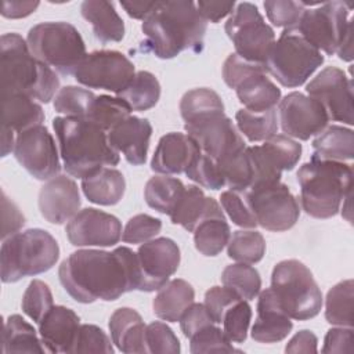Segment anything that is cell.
Returning a JSON list of instances; mask_svg holds the SVG:
<instances>
[{
  "instance_id": "6da1fadb",
  "label": "cell",
  "mask_w": 354,
  "mask_h": 354,
  "mask_svg": "<svg viewBox=\"0 0 354 354\" xmlns=\"http://www.w3.org/2000/svg\"><path fill=\"white\" fill-rule=\"evenodd\" d=\"M58 277L65 292L83 304L113 301L126 292L138 290L141 282L137 253L127 246L113 252L76 250L61 263Z\"/></svg>"
},
{
  "instance_id": "7a4b0ae2",
  "label": "cell",
  "mask_w": 354,
  "mask_h": 354,
  "mask_svg": "<svg viewBox=\"0 0 354 354\" xmlns=\"http://www.w3.org/2000/svg\"><path fill=\"white\" fill-rule=\"evenodd\" d=\"M207 22L188 0L156 1L152 12L142 22L145 47L160 59H170L188 50L201 53Z\"/></svg>"
},
{
  "instance_id": "3957f363",
  "label": "cell",
  "mask_w": 354,
  "mask_h": 354,
  "mask_svg": "<svg viewBox=\"0 0 354 354\" xmlns=\"http://www.w3.org/2000/svg\"><path fill=\"white\" fill-rule=\"evenodd\" d=\"M59 156L68 174L84 178L101 167L116 166L119 152L108 142L106 133L84 118L58 116L53 120Z\"/></svg>"
},
{
  "instance_id": "277c9868",
  "label": "cell",
  "mask_w": 354,
  "mask_h": 354,
  "mask_svg": "<svg viewBox=\"0 0 354 354\" xmlns=\"http://www.w3.org/2000/svg\"><path fill=\"white\" fill-rule=\"evenodd\" d=\"M0 88L1 97L25 94L47 104L59 91V79L33 57L22 36L6 33L0 39Z\"/></svg>"
},
{
  "instance_id": "5b68a950",
  "label": "cell",
  "mask_w": 354,
  "mask_h": 354,
  "mask_svg": "<svg viewBox=\"0 0 354 354\" xmlns=\"http://www.w3.org/2000/svg\"><path fill=\"white\" fill-rule=\"evenodd\" d=\"M303 210L315 218L339 213L342 202L351 195L353 167L344 162L311 158L297 170Z\"/></svg>"
},
{
  "instance_id": "8992f818",
  "label": "cell",
  "mask_w": 354,
  "mask_h": 354,
  "mask_svg": "<svg viewBox=\"0 0 354 354\" xmlns=\"http://www.w3.org/2000/svg\"><path fill=\"white\" fill-rule=\"evenodd\" d=\"M59 257L55 238L41 228H29L3 239L0 249L1 281L18 282L51 270Z\"/></svg>"
},
{
  "instance_id": "52a82bcc",
  "label": "cell",
  "mask_w": 354,
  "mask_h": 354,
  "mask_svg": "<svg viewBox=\"0 0 354 354\" xmlns=\"http://www.w3.org/2000/svg\"><path fill=\"white\" fill-rule=\"evenodd\" d=\"M271 289L290 319L307 321L321 311V289L307 266L296 259L282 260L274 267Z\"/></svg>"
},
{
  "instance_id": "ba28073f",
  "label": "cell",
  "mask_w": 354,
  "mask_h": 354,
  "mask_svg": "<svg viewBox=\"0 0 354 354\" xmlns=\"http://www.w3.org/2000/svg\"><path fill=\"white\" fill-rule=\"evenodd\" d=\"M26 43L40 62L61 75H73L87 55L79 30L68 22H41L29 29Z\"/></svg>"
},
{
  "instance_id": "9c48e42d",
  "label": "cell",
  "mask_w": 354,
  "mask_h": 354,
  "mask_svg": "<svg viewBox=\"0 0 354 354\" xmlns=\"http://www.w3.org/2000/svg\"><path fill=\"white\" fill-rule=\"evenodd\" d=\"M324 59L319 50L290 28L283 29L279 39L274 41L264 68L283 87L295 88L304 84Z\"/></svg>"
},
{
  "instance_id": "30bf717a",
  "label": "cell",
  "mask_w": 354,
  "mask_h": 354,
  "mask_svg": "<svg viewBox=\"0 0 354 354\" xmlns=\"http://www.w3.org/2000/svg\"><path fill=\"white\" fill-rule=\"evenodd\" d=\"M348 14L350 4L344 1H324L317 8L304 10L293 29L317 50L332 55L353 29Z\"/></svg>"
},
{
  "instance_id": "8fae6325",
  "label": "cell",
  "mask_w": 354,
  "mask_h": 354,
  "mask_svg": "<svg viewBox=\"0 0 354 354\" xmlns=\"http://www.w3.org/2000/svg\"><path fill=\"white\" fill-rule=\"evenodd\" d=\"M225 33L235 47V54L264 66L275 41L274 29L264 22L259 8L248 1L239 3L225 22Z\"/></svg>"
},
{
  "instance_id": "7c38bea8",
  "label": "cell",
  "mask_w": 354,
  "mask_h": 354,
  "mask_svg": "<svg viewBox=\"0 0 354 354\" xmlns=\"http://www.w3.org/2000/svg\"><path fill=\"white\" fill-rule=\"evenodd\" d=\"M246 202L257 225L272 232L290 230L299 220L300 207L289 187L281 181L248 189Z\"/></svg>"
},
{
  "instance_id": "4fadbf2b",
  "label": "cell",
  "mask_w": 354,
  "mask_h": 354,
  "mask_svg": "<svg viewBox=\"0 0 354 354\" xmlns=\"http://www.w3.org/2000/svg\"><path fill=\"white\" fill-rule=\"evenodd\" d=\"M136 75L134 64L115 50L93 51L84 57L73 76L88 88H101L118 94Z\"/></svg>"
},
{
  "instance_id": "5bb4252c",
  "label": "cell",
  "mask_w": 354,
  "mask_h": 354,
  "mask_svg": "<svg viewBox=\"0 0 354 354\" xmlns=\"http://www.w3.org/2000/svg\"><path fill=\"white\" fill-rule=\"evenodd\" d=\"M14 156L36 180L44 181L59 174L61 162L55 141L43 124L17 134Z\"/></svg>"
},
{
  "instance_id": "9a60e30c",
  "label": "cell",
  "mask_w": 354,
  "mask_h": 354,
  "mask_svg": "<svg viewBox=\"0 0 354 354\" xmlns=\"http://www.w3.org/2000/svg\"><path fill=\"white\" fill-rule=\"evenodd\" d=\"M306 91L324 106L329 120L353 126V83L342 69L324 68L306 86Z\"/></svg>"
},
{
  "instance_id": "2e32d148",
  "label": "cell",
  "mask_w": 354,
  "mask_h": 354,
  "mask_svg": "<svg viewBox=\"0 0 354 354\" xmlns=\"http://www.w3.org/2000/svg\"><path fill=\"white\" fill-rule=\"evenodd\" d=\"M184 129L196 141L201 151L216 162L246 147L241 133L224 113H214L188 122Z\"/></svg>"
},
{
  "instance_id": "e0dca14e",
  "label": "cell",
  "mask_w": 354,
  "mask_h": 354,
  "mask_svg": "<svg viewBox=\"0 0 354 354\" xmlns=\"http://www.w3.org/2000/svg\"><path fill=\"white\" fill-rule=\"evenodd\" d=\"M278 104L281 129L288 137L306 141L313 136H318L328 126L329 116L326 111L317 100L308 95L292 91Z\"/></svg>"
},
{
  "instance_id": "ac0fdd59",
  "label": "cell",
  "mask_w": 354,
  "mask_h": 354,
  "mask_svg": "<svg viewBox=\"0 0 354 354\" xmlns=\"http://www.w3.org/2000/svg\"><path fill=\"white\" fill-rule=\"evenodd\" d=\"M180 249L177 243L166 236L151 239L137 250L141 272L138 290L153 292L160 289L180 266Z\"/></svg>"
},
{
  "instance_id": "d6986e66",
  "label": "cell",
  "mask_w": 354,
  "mask_h": 354,
  "mask_svg": "<svg viewBox=\"0 0 354 354\" xmlns=\"http://www.w3.org/2000/svg\"><path fill=\"white\" fill-rule=\"evenodd\" d=\"M65 232L73 246L106 248L120 241L122 224L113 214L86 207L68 221Z\"/></svg>"
},
{
  "instance_id": "ffe728a7",
  "label": "cell",
  "mask_w": 354,
  "mask_h": 354,
  "mask_svg": "<svg viewBox=\"0 0 354 354\" xmlns=\"http://www.w3.org/2000/svg\"><path fill=\"white\" fill-rule=\"evenodd\" d=\"M80 194L76 183L58 174L40 188L39 210L40 214L51 224H64L79 213Z\"/></svg>"
},
{
  "instance_id": "44dd1931",
  "label": "cell",
  "mask_w": 354,
  "mask_h": 354,
  "mask_svg": "<svg viewBox=\"0 0 354 354\" xmlns=\"http://www.w3.org/2000/svg\"><path fill=\"white\" fill-rule=\"evenodd\" d=\"M196 141L184 133H167L160 137L151 160L155 173L170 176L181 174L201 153Z\"/></svg>"
},
{
  "instance_id": "7402d4cb",
  "label": "cell",
  "mask_w": 354,
  "mask_h": 354,
  "mask_svg": "<svg viewBox=\"0 0 354 354\" xmlns=\"http://www.w3.org/2000/svg\"><path fill=\"white\" fill-rule=\"evenodd\" d=\"M106 136L111 147L122 152L130 165L140 166L145 163L152 136V124L148 119L130 115L113 126Z\"/></svg>"
},
{
  "instance_id": "603a6c76",
  "label": "cell",
  "mask_w": 354,
  "mask_h": 354,
  "mask_svg": "<svg viewBox=\"0 0 354 354\" xmlns=\"http://www.w3.org/2000/svg\"><path fill=\"white\" fill-rule=\"evenodd\" d=\"M293 322L281 308L274 290L270 288L259 293L257 318L250 336L259 343H277L283 340L292 330Z\"/></svg>"
},
{
  "instance_id": "cb8c5ba5",
  "label": "cell",
  "mask_w": 354,
  "mask_h": 354,
  "mask_svg": "<svg viewBox=\"0 0 354 354\" xmlns=\"http://www.w3.org/2000/svg\"><path fill=\"white\" fill-rule=\"evenodd\" d=\"M79 326L80 318L73 310L65 306H53L39 322V333L46 351L71 353Z\"/></svg>"
},
{
  "instance_id": "d4e9b609",
  "label": "cell",
  "mask_w": 354,
  "mask_h": 354,
  "mask_svg": "<svg viewBox=\"0 0 354 354\" xmlns=\"http://www.w3.org/2000/svg\"><path fill=\"white\" fill-rule=\"evenodd\" d=\"M109 330L112 343L126 354H144L147 351L145 344V325L141 315L130 308L120 307L109 318Z\"/></svg>"
},
{
  "instance_id": "484cf974",
  "label": "cell",
  "mask_w": 354,
  "mask_h": 354,
  "mask_svg": "<svg viewBox=\"0 0 354 354\" xmlns=\"http://www.w3.org/2000/svg\"><path fill=\"white\" fill-rule=\"evenodd\" d=\"M212 216H224L218 202L206 196L199 187L188 185L171 212L170 220L173 224H178L184 230L194 232L202 220Z\"/></svg>"
},
{
  "instance_id": "4316f807",
  "label": "cell",
  "mask_w": 354,
  "mask_h": 354,
  "mask_svg": "<svg viewBox=\"0 0 354 354\" xmlns=\"http://www.w3.org/2000/svg\"><path fill=\"white\" fill-rule=\"evenodd\" d=\"M82 17L91 24L94 36L101 43L120 41L124 37L123 19L116 12L113 3L105 0H86L80 6Z\"/></svg>"
},
{
  "instance_id": "83f0119b",
  "label": "cell",
  "mask_w": 354,
  "mask_h": 354,
  "mask_svg": "<svg viewBox=\"0 0 354 354\" xmlns=\"http://www.w3.org/2000/svg\"><path fill=\"white\" fill-rule=\"evenodd\" d=\"M195 290L191 283L184 279L176 278L167 281L152 301L153 314L167 322L180 321L185 310L194 303Z\"/></svg>"
},
{
  "instance_id": "f1b7e54d",
  "label": "cell",
  "mask_w": 354,
  "mask_h": 354,
  "mask_svg": "<svg viewBox=\"0 0 354 354\" xmlns=\"http://www.w3.org/2000/svg\"><path fill=\"white\" fill-rule=\"evenodd\" d=\"M1 129L17 134L44 122L41 105L25 94L1 97Z\"/></svg>"
},
{
  "instance_id": "f546056e",
  "label": "cell",
  "mask_w": 354,
  "mask_h": 354,
  "mask_svg": "<svg viewBox=\"0 0 354 354\" xmlns=\"http://www.w3.org/2000/svg\"><path fill=\"white\" fill-rule=\"evenodd\" d=\"M126 180L122 171L113 167H101L95 173L82 180L84 196L95 205H116L124 195Z\"/></svg>"
},
{
  "instance_id": "4dcf8cb0",
  "label": "cell",
  "mask_w": 354,
  "mask_h": 354,
  "mask_svg": "<svg viewBox=\"0 0 354 354\" xmlns=\"http://www.w3.org/2000/svg\"><path fill=\"white\" fill-rule=\"evenodd\" d=\"M267 72H257L243 79L236 87V97L245 109L264 112L274 109L281 101V90L267 77Z\"/></svg>"
},
{
  "instance_id": "1f68e13d",
  "label": "cell",
  "mask_w": 354,
  "mask_h": 354,
  "mask_svg": "<svg viewBox=\"0 0 354 354\" xmlns=\"http://www.w3.org/2000/svg\"><path fill=\"white\" fill-rule=\"evenodd\" d=\"M311 158L321 160L344 162L354 156V133L351 129L332 124L326 126L313 141Z\"/></svg>"
},
{
  "instance_id": "d6a6232c",
  "label": "cell",
  "mask_w": 354,
  "mask_h": 354,
  "mask_svg": "<svg viewBox=\"0 0 354 354\" xmlns=\"http://www.w3.org/2000/svg\"><path fill=\"white\" fill-rule=\"evenodd\" d=\"M3 353H44L41 339L37 337L35 328L21 315L12 314L4 321L1 335Z\"/></svg>"
},
{
  "instance_id": "836d02e7",
  "label": "cell",
  "mask_w": 354,
  "mask_h": 354,
  "mask_svg": "<svg viewBox=\"0 0 354 354\" xmlns=\"http://www.w3.org/2000/svg\"><path fill=\"white\" fill-rule=\"evenodd\" d=\"M184 191L185 185L181 180L165 174L153 176L145 184L144 198L149 207L170 216Z\"/></svg>"
},
{
  "instance_id": "e575fe53",
  "label": "cell",
  "mask_w": 354,
  "mask_h": 354,
  "mask_svg": "<svg viewBox=\"0 0 354 354\" xmlns=\"http://www.w3.org/2000/svg\"><path fill=\"white\" fill-rule=\"evenodd\" d=\"M116 95L124 100L131 111L144 112L153 108L159 101L160 84L153 73L148 71H140Z\"/></svg>"
},
{
  "instance_id": "d590c367",
  "label": "cell",
  "mask_w": 354,
  "mask_h": 354,
  "mask_svg": "<svg viewBox=\"0 0 354 354\" xmlns=\"http://www.w3.org/2000/svg\"><path fill=\"white\" fill-rule=\"evenodd\" d=\"M231 228L225 216H212L202 220L194 230V243L196 250L207 257L217 256L228 243Z\"/></svg>"
},
{
  "instance_id": "8d00e7d4",
  "label": "cell",
  "mask_w": 354,
  "mask_h": 354,
  "mask_svg": "<svg viewBox=\"0 0 354 354\" xmlns=\"http://www.w3.org/2000/svg\"><path fill=\"white\" fill-rule=\"evenodd\" d=\"M216 163L220 169L224 185L231 191L246 192L252 187L254 171L248 147L217 160Z\"/></svg>"
},
{
  "instance_id": "74e56055",
  "label": "cell",
  "mask_w": 354,
  "mask_h": 354,
  "mask_svg": "<svg viewBox=\"0 0 354 354\" xmlns=\"http://www.w3.org/2000/svg\"><path fill=\"white\" fill-rule=\"evenodd\" d=\"M354 282L346 279L328 290L325 300V319L335 326L353 328Z\"/></svg>"
},
{
  "instance_id": "f35d334b",
  "label": "cell",
  "mask_w": 354,
  "mask_h": 354,
  "mask_svg": "<svg viewBox=\"0 0 354 354\" xmlns=\"http://www.w3.org/2000/svg\"><path fill=\"white\" fill-rule=\"evenodd\" d=\"M180 113L185 123L214 113H224V104L220 95L207 87L187 91L180 101Z\"/></svg>"
},
{
  "instance_id": "ab89813d",
  "label": "cell",
  "mask_w": 354,
  "mask_h": 354,
  "mask_svg": "<svg viewBox=\"0 0 354 354\" xmlns=\"http://www.w3.org/2000/svg\"><path fill=\"white\" fill-rule=\"evenodd\" d=\"M235 120L238 130L252 142L266 141L275 136L278 130L275 108L264 112H252L242 108L235 113Z\"/></svg>"
},
{
  "instance_id": "60d3db41",
  "label": "cell",
  "mask_w": 354,
  "mask_h": 354,
  "mask_svg": "<svg viewBox=\"0 0 354 354\" xmlns=\"http://www.w3.org/2000/svg\"><path fill=\"white\" fill-rule=\"evenodd\" d=\"M221 282L246 301L253 300L261 289V278L259 271L245 263L227 266L221 274Z\"/></svg>"
},
{
  "instance_id": "b9f144b4",
  "label": "cell",
  "mask_w": 354,
  "mask_h": 354,
  "mask_svg": "<svg viewBox=\"0 0 354 354\" xmlns=\"http://www.w3.org/2000/svg\"><path fill=\"white\" fill-rule=\"evenodd\" d=\"M227 254L238 263L256 264L266 254V241L254 230L234 231L227 243Z\"/></svg>"
},
{
  "instance_id": "7bdbcfd3",
  "label": "cell",
  "mask_w": 354,
  "mask_h": 354,
  "mask_svg": "<svg viewBox=\"0 0 354 354\" xmlns=\"http://www.w3.org/2000/svg\"><path fill=\"white\" fill-rule=\"evenodd\" d=\"M131 108L124 100L102 94L95 97L86 119L95 123L104 131H109L113 126L129 118Z\"/></svg>"
},
{
  "instance_id": "ee69618b",
  "label": "cell",
  "mask_w": 354,
  "mask_h": 354,
  "mask_svg": "<svg viewBox=\"0 0 354 354\" xmlns=\"http://www.w3.org/2000/svg\"><path fill=\"white\" fill-rule=\"evenodd\" d=\"M95 97L97 95L90 90L76 86H65L59 88L54 97V109L65 116L86 119Z\"/></svg>"
},
{
  "instance_id": "f6af8a7d",
  "label": "cell",
  "mask_w": 354,
  "mask_h": 354,
  "mask_svg": "<svg viewBox=\"0 0 354 354\" xmlns=\"http://www.w3.org/2000/svg\"><path fill=\"white\" fill-rule=\"evenodd\" d=\"M21 306H22V311L30 319L39 324L41 318L54 306L53 295L48 285L40 279L30 281L22 296Z\"/></svg>"
},
{
  "instance_id": "bcb514c9",
  "label": "cell",
  "mask_w": 354,
  "mask_h": 354,
  "mask_svg": "<svg viewBox=\"0 0 354 354\" xmlns=\"http://www.w3.org/2000/svg\"><path fill=\"white\" fill-rule=\"evenodd\" d=\"M189 351L192 354L201 353H234V348L224 330L217 324L207 325L189 337Z\"/></svg>"
},
{
  "instance_id": "7dc6e473",
  "label": "cell",
  "mask_w": 354,
  "mask_h": 354,
  "mask_svg": "<svg viewBox=\"0 0 354 354\" xmlns=\"http://www.w3.org/2000/svg\"><path fill=\"white\" fill-rule=\"evenodd\" d=\"M261 145L282 171L292 170L301 156V145L285 134H275Z\"/></svg>"
},
{
  "instance_id": "c3c4849f",
  "label": "cell",
  "mask_w": 354,
  "mask_h": 354,
  "mask_svg": "<svg viewBox=\"0 0 354 354\" xmlns=\"http://www.w3.org/2000/svg\"><path fill=\"white\" fill-rule=\"evenodd\" d=\"M252 321V307L243 299L232 304L223 317V330L231 343H243Z\"/></svg>"
},
{
  "instance_id": "681fc988",
  "label": "cell",
  "mask_w": 354,
  "mask_h": 354,
  "mask_svg": "<svg viewBox=\"0 0 354 354\" xmlns=\"http://www.w3.org/2000/svg\"><path fill=\"white\" fill-rule=\"evenodd\" d=\"M185 174L189 180L195 181L196 184L207 189L217 191L225 187L216 160L203 152H201L195 158V160L185 170Z\"/></svg>"
},
{
  "instance_id": "f907efd6",
  "label": "cell",
  "mask_w": 354,
  "mask_h": 354,
  "mask_svg": "<svg viewBox=\"0 0 354 354\" xmlns=\"http://www.w3.org/2000/svg\"><path fill=\"white\" fill-rule=\"evenodd\" d=\"M71 353H113L108 335L97 325L83 324L79 326Z\"/></svg>"
},
{
  "instance_id": "816d5d0a",
  "label": "cell",
  "mask_w": 354,
  "mask_h": 354,
  "mask_svg": "<svg viewBox=\"0 0 354 354\" xmlns=\"http://www.w3.org/2000/svg\"><path fill=\"white\" fill-rule=\"evenodd\" d=\"M145 344L148 353L178 354L181 351L180 340L173 329L165 322L155 321L145 328Z\"/></svg>"
},
{
  "instance_id": "f5cc1de1",
  "label": "cell",
  "mask_w": 354,
  "mask_h": 354,
  "mask_svg": "<svg viewBox=\"0 0 354 354\" xmlns=\"http://www.w3.org/2000/svg\"><path fill=\"white\" fill-rule=\"evenodd\" d=\"M264 8L270 22L283 29L295 28L306 10L301 1L292 0H267L264 1Z\"/></svg>"
},
{
  "instance_id": "db71d44e",
  "label": "cell",
  "mask_w": 354,
  "mask_h": 354,
  "mask_svg": "<svg viewBox=\"0 0 354 354\" xmlns=\"http://www.w3.org/2000/svg\"><path fill=\"white\" fill-rule=\"evenodd\" d=\"M162 230V221L149 214L141 213L133 216L124 225L122 241L126 243H145L155 238Z\"/></svg>"
},
{
  "instance_id": "11a10c76",
  "label": "cell",
  "mask_w": 354,
  "mask_h": 354,
  "mask_svg": "<svg viewBox=\"0 0 354 354\" xmlns=\"http://www.w3.org/2000/svg\"><path fill=\"white\" fill-rule=\"evenodd\" d=\"M220 203L235 225L242 228H254L257 225L254 214L252 213L243 192L231 189L224 191L220 195Z\"/></svg>"
},
{
  "instance_id": "9f6ffc18",
  "label": "cell",
  "mask_w": 354,
  "mask_h": 354,
  "mask_svg": "<svg viewBox=\"0 0 354 354\" xmlns=\"http://www.w3.org/2000/svg\"><path fill=\"white\" fill-rule=\"evenodd\" d=\"M257 72H266V68L260 64L246 61L235 53L230 54L223 64V79L234 90L243 79Z\"/></svg>"
},
{
  "instance_id": "6f0895ef",
  "label": "cell",
  "mask_w": 354,
  "mask_h": 354,
  "mask_svg": "<svg viewBox=\"0 0 354 354\" xmlns=\"http://www.w3.org/2000/svg\"><path fill=\"white\" fill-rule=\"evenodd\" d=\"M241 297L227 286H213L205 293V306L216 324H221L225 311Z\"/></svg>"
},
{
  "instance_id": "680465c9",
  "label": "cell",
  "mask_w": 354,
  "mask_h": 354,
  "mask_svg": "<svg viewBox=\"0 0 354 354\" xmlns=\"http://www.w3.org/2000/svg\"><path fill=\"white\" fill-rule=\"evenodd\" d=\"M216 324L205 304L192 303L180 318V328L185 337H191L202 328Z\"/></svg>"
},
{
  "instance_id": "91938a15",
  "label": "cell",
  "mask_w": 354,
  "mask_h": 354,
  "mask_svg": "<svg viewBox=\"0 0 354 354\" xmlns=\"http://www.w3.org/2000/svg\"><path fill=\"white\" fill-rule=\"evenodd\" d=\"M322 353H351L353 351V328L339 326L328 330L324 339Z\"/></svg>"
},
{
  "instance_id": "94428289",
  "label": "cell",
  "mask_w": 354,
  "mask_h": 354,
  "mask_svg": "<svg viewBox=\"0 0 354 354\" xmlns=\"http://www.w3.org/2000/svg\"><path fill=\"white\" fill-rule=\"evenodd\" d=\"M1 217H3V227H1V238L6 239L19 231L21 227L25 224V217L17 207L14 202H11L6 192H1Z\"/></svg>"
},
{
  "instance_id": "6125c7cd",
  "label": "cell",
  "mask_w": 354,
  "mask_h": 354,
  "mask_svg": "<svg viewBox=\"0 0 354 354\" xmlns=\"http://www.w3.org/2000/svg\"><path fill=\"white\" fill-rule=\"evenodd\" d=\"M196 8L207 21L217 24L220 19L231 14L235 8V1H198Z\"/></svg>"
},
{
  "instance_id": "be15d7a7",
  "label": "cell",
  "mask_w": 354,
  "mask_h": 354,
  "mask_svg": "<svg viewBox=\"0 0 354 354\" xmlns=\"http://www.w3.org/2000/svg\"><path fill=\"white\" fill-rule=\"evenodd\" d=\"M318 339L317 336L308 330L303 329L299 330L286 344L285 351L286 353H317L318 348Z\"/></svg>"
},
{
  "instance_id": "e7e4bbea",
  "label": "cell",
  "mask_w": 354,
  "mask_h": 354,
  "mask_svg": "<svg viewBox=\"0 0 354 354\" xmlns=\"http://www.w3.org/2000/svg\"><path fill=\"white\" fill-rule=\"evenodd\" d=\"M39 1H30V0H4L1 3V15L4 18H11V19H18V18H25L35 12V10L39 7Z\"/></svg>"
},
{
  "instance_id": "03108f58",
  "label": "cell",
  "mask_w": 354,
  "mask_h": 354,
  "mask_svg": "<svg viewBox=\"0 0 354 354\" xmlns=\"http://www.w3.org/2000/svg\"><path fill=\"white\" fill-rule=\"evenodd\" d=\"M129 17L134 19H145L156 6V1H120Z\"/></svg>"
},
{
  "instance_id": "003e7915",
  "label": "cell",
  "mask_w": 354,
  "mask_h": 354,
  "mask_svg": "<svg viewBox=\"0 0 354 354\" xmlns=\"http://www.w3.org/2000/svg\"><path fill=\"white\" fill-rule=\"evenodd\" d=\"M14 145H15V138H14V131L1 129V156H7L10 152H14Z\"/></svg>"
}]
</instances>
